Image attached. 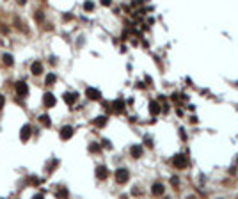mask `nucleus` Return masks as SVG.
<instances>
[{"instance_id": "nucleus-1", "label": "nucleus", "mask_w": 238, "mask_h": 199, "mask_svg": "<svg viewBox=\"0 0 238 199\" xmlns=\"http://www.w3.org/2000/svg\"><path fill=\"white\" fill-rule=\"evenodd\" d=\"M173 164L178 167V169H185L187 167V164H189V160H187V156L185 155H176L173 160Z\"/></svg>"}, {"instance_id": "nucleus-2", "label": "nucleus", "mask_w": 238, "mask_h": 199, "mask_svg": "<svg viewBox=\"0 0 238 199\" xmlns=\"http://www.w3.org/2000/svg\"><path fill=\"white\" fill-rule=\"evenodd\" d=\"M128 178H130L128 169H117L116 171V179H117V183H126Z\"/></svg>"}, {"instance_id": "nucleus-3", "label": "nucleus", "mask_w": 238, "mask_h": 199, "mask_svg": "<svg viewBox=\"0 0 238 199\" xmlns=\"http://www.w3.org/2000/svg\"><path fill=\"white\" fill-rule=\"evenodd\" d=\"M71 137H73V128L71 126H64V128L60 130V139L62 140H68Z\"/></svg>"}, {"instance_id": "nucleus-4", "label": "nucleus", "mask_w": 238, "mask_h": 199, "mask_svg": "<svg viewBox=\"0 0 238 199\" xmlns=\"http://www.w3.org/2000/svg\"><path fill=\"white\" fill-rule=\"evenodd\" d=\"M16 93L20 96H25L27 93H29V87H27V84H23V82H18L16 84Z\"/></svg>"}, {"instance_id": "nucleus-5", "label": "nucleus", "mask_w": 238, "mask_h": 199, "mask_svg": "<svg viewBox=\"0 0 238 199\" xmlns=\"http://www.w3.org/2000/svg\"><path fill=\"white\" fill-rule=\"evenodd\" d=\"M30 135H32V132H30V126H23V128H21V132H20V139H21V140H29Z\"/></svg>"}, {"instance_id": "nucleus-6", "label": "nucleus", "mask_w": 238, "mask_h": 199, "mask_svg": "<svg viewBox=\"0 0 238 199\" xmlns=\"http://www.w3.org/2000/svg\"><path fill=\"white\" fill-rule=\"evenodd\" d=\"M85 93H87V96H89L91 100H99V98H101V93H99L98 89H91V87H89Z\"/></svg>"}, {"instance_id": "nucleus-7", "label": "nucleus", "mask_w": 238, "mask_h": 199, "mask_svg": "<svg viewBox=\"0 0 238 199\" xmlns=\"http://www.w3.org/2000/svg\"><path fill=\"white\" fill-rule=\"evenodd\" d=\"M43 101H45L46 107H54V105H55V96H54V94H50V93H46L45 98H43Z\"/></svg>"}, {"instance_id": "nucleus-8", "label": "nucleus", "mask_w": 238, "mask_h": 199, "mask_svg": "<svg viewBox=\"0 0 238 199\" xmlns=\"http://www.w3.org/2000/svg\"><path fill=\"white\" fill-rule=\"evenodd\" d=\"M151 192H153L155 196H162L164 194V185L162 183H155L153 187H151Z\"/></svg>"}, {"instance_id": "nucleus-9", "label": "nucleus", "mask_w": 238, "mask_h": 199, "mask_svg": "<svg viewBox=\"0 0 238 199\" xmlns=\"http://www.w3.org/2000/svg\"><path fill=\"white\" fill-rule=\"evenodd\" d=\"M32 73H34V75H41V73H43V64H41V62H34V64H32Z\"/></svg>"}, {"instance_id": "nucleus-10", "label": "nucleus", "mask_w": 238, "mask_h": 199, "mask_svg": "<svg viewBox=\"0 0 238 199\" xmlns=\"http://www.w3.org/2000/svg\"><path fill=\"white\" fill-rule=\"evenodd\" d=\"M96 176H98L99 179H105L107 176H109V173H107V169H105V167H98V171H96Z\"/></svg>"}, {"instance_id": "nucleus-11", "label": "nucleus", "mask_w": 238, "mask_h": 199, "mask_svg": "<svg viewBox=\"0 0 238 199\" xmlns=\"http://www.w3.org/2000/svg\"><path fill=\"white\" fill-rule=\"evenodd\" d=\"M149 107H151V114H153V116L160 114V105L156 103V101H151V105H149Z\"/></svg>"}, {"instance_id": "nucleus-12", "label": "nucleus", "mask_w": 238, "mask_h": 199, "mask_svg": "<svg viewBox=\"0 0 238 199\" xmlns=\"http://www.w3.org/2000/svg\"><path fill=\"white\" fill-rule=\"evenodd\" d=\"M64 100H66L68 105H73L75 101H76V94H70V93H68V94H64Z\"/></svg>"}, {"instance_id": "nucleus-13", "label": "nucleus", "mask_w": 238, "mask_h": 199, "mask_svg": "<svg viewBox=\"0 0 238 199\" xmlns=\"http://www.w3.org/2000/svg\"><path fill=\"white\" fill-rule=\"evenodd\" d=\"M114 109H116V112H123V109H124V101H123V100L114 101Z\"/></svg>"}, {"instance_id": "nucleus-14", "label": "nucleus", "mask_w": 238, "mask_h": 199, "mask_svg": "<svg viewBox=\"0 0 238 199\" xmlns=\"http://www.w3.org/2000/svg\"><path fill=\"white\" fill-rule=\"evenodd\" d=\"M132 155H133L135 158H139L140 155H142V148H140V146H133V148H132Z\"/></svg>"}, {"instance_id": "nucleus-15", "label": "nucleus", "mask_w": 238, "mask_h": 199, "mask_svg": "<svg viewBox=\"0 0 238 199\" xmlns=\"http://www.w3.org/2000/svg\"><path fill=\"white\" fill-rule=\"evenodd\" d=\"M105 123H107V117H96V119H94L96 126H103Z\"/></svg>"}, {"instance_id": "nucleus-16", "label": "nucleus", "mask_w": 238, "mask_h": 199, "mask_svg": "<svg viewBox=\"0 0 238 199\" xmlns=\"http://www.w3.org/2000/svg\"><path fill=\"white\" fill-rule=\"evenodd\" d=\"M4 62H5L7 66H11V64H13V57H11L9 54H5V55H4Z\"/></svg>"}, {"instance_id": "nucleus-17", "label": "nucleus", "mask_w": 238, "mask_h": 199, "mask_svg": "<svg viewBox=\"0 0 238 199\" xmlns=\"http://www.w3.org/2000/svg\"><path fill=\"white\" fill-rule=\"evenodd\" d=\"M55 80H57V78H55V75H48V77H46V84L52 85V84L55 82Z\"/></svg>"}, {"instance_id": "nucleus-18", "label": "nucleus", "mask_w": 238, "mask_h": 199, "mask_svg": "<svg viewBox=\"0 0 238 199\" xmlns=\"http://www.w3.org/2000/svg\"><path fill=\"white\" fill-rule=\"evenodd\" d=\"M39 121H41L43 124H46V126L50 124V117H48V116H41V117H39Z\"/></svg>"}, {"instance_id": "nucleus-19", "label": "nucleus", "mask_w": 238, "mask_h": 199, "mask_svg": "<svg viewBox=\"0 0 238 199\" xmlns=\"http://www.w3.org/2000/svg\"><path fill=\"white\" fill-rule=\"evenodd\" d=\"M85 9H87V11L93 9V2H85Z\"/></svg>"}, {"instance_id": "nucleus-20", "label": "nucleus", "mask_w": 238, "mask_h": 199, "mask_svg": "<svg viewBox=\"0 0 238 199\" xmlns=\"http://www.w3.org/2000/svg\"><path fill=\"white\" fill-rule=\"evenodd\" d=\"M2 107H4V96L0 94V109H2Z\"/></svg>"}, {"instance_id": "nucleus-21", "label": "nucleus", "mask_w": 238, "mask_h": 199, "mask_svg": "<svg viewBox=\"0 0 238 199\" xmlns=\"http://www.w3.org/2000/svg\"><path fill=\"white\" fill-rule=\"evenodd\" d=\"M101 4H103V5H109V4H110V0H101Z\"/></svg>"}]
</instances>
